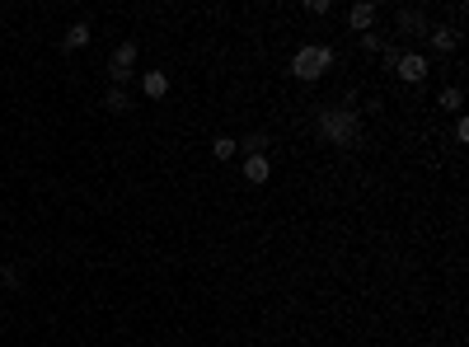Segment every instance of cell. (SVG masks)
<instances>
[{
	"label": "cell",
	"mask_w": 469,
	"mask_h": 347,
	"mask_svg": "<svg viewBox=\"0 0 469 347\" xmlns=\"http://www.w3.org/2000/svg\"><path fill=\"white\" fill-rule=\"evenodd\" d=\"M319 132L329 136L334 146H352L357 132H362V113H352V108H324L319 113Z\"/></svg>",
	"instance_id": "obj_1"
},
{
	"label": "cell",
	"mask_w": 469,
	"mask_h": 347,
	"mask_svg": "<svg viewBox=\"0 0 469 347\" xmlns=\"http://www.w3.org/2000/svg\"><path fill=\"white\" fill-rule=\"evenodd\" d=\"M329 66H334V47H319V43L301 47V52H296V61H291V71H296V76H301L305 85L319 80V76H324Z\"/></svg>",
	"instance_id": "obj_2"
},
{
	"label": "cell",
	"mask_w": 469,
	"mask_h": 347,
	"mask_svg": "<svg viewBox=\"0 0 469 347\" xmlns=\"http://www.w3.org/2000/svg\"><path fill=\"white\" fill-rule=\"evenodd\" d=\"M131 66H136V43H122L118 52H113V61H108V76H113V89L122 80H131Z\"/></svg>",
	"instance_id": "obj_3"
},
{
	"label": "cell",
	"mask_w": 469,
	"mask_h": 347,
	"mask_svg": "<svg viewBox=\"0 0 469 347\" xmlns=\"http://www.w3.org/2000/svg\"><path fill=\"white\" fill-rule=\"evenodd\" d=\"M394 71L404 76L408 85H417L422 76H427V56H417V52H399V61H394Z\"/></svg>",
	"instance_id": "obj_4"
},
{
	"label": "cell",
	"mask_w": 469,
	"mask_h": 347,
	"mask_svg": "<svg viewBox=\"0 0 469 347\" xmlns=\"http://www.w3.org/2000/svg\"><path fill=\"white\" fill-rule=\"evenodd\" d=\"M347 24L357 28V33H371V24H375V5H371V0H357V5L347 10Z\"/></svg>",
	"instance_id": "obj_5"
},
{
	"label": "cell",
	"mask_w": 469,
	"mask_h": 347,
	"mask_svg": "<svg viewBox=\"0 0 469 347\" xmlns=\"http://www.w3.org/2000/svg\"><path fill=\"white\" fill-rule=\"evenodd\" d=\"M437 52H455L460 47V28H432V38H427Z\"/></svg>",
	"instance_id": "obj_6"
},
{
	"label": "cell",
	"mask_w": 469,
	"mask_h": 347,
	"mask_svg": "<svg viewBox=\"0 0 469 347\" xmlns=\"http://www.w3.org/2000/svg\"><path fill=\"white\" fill-rule=\"evenodd\" d=\"M141 89H146V99H164V89H169L164 71H146V76H141Z\"/></svg>",
	"instance_id": "obj_7"
},
{
	"label": "cell",
	"mask_w": 469,
	"mask_h": 347,
	"mask_svg": "<svg viewBox=\"0 0 469 347\" xmlns=\"http://www.w3.org/2000/svg\"><path fill=\"white\" fill-rule=\"evenodd\" d=\"M85 43H89V24H71V28H66V38H61L66 52H80Z\"/></svg>",
	"instance_id": "obj_8"
},
{
	"label": "cell",
	"mask_w": 469,
	"mask_h": 347,
	"mask_svg": "<svg viewBox=\"0 0 469 347\" xmlns=\"http://www.w3.org/2000/svg\"><path fill=\"white\" fill-rule=\"evenodd\" d=\"M244 179H249V183H268V160H263V155H249V160H244Z\"/></svg>",
	"instance_id": "obj_9"
},
{
	"label": "cell",
	"mask_w": 469,
	"mask_h": 347,
	"mask_svg": "<svg viewBox=\"0 0 469 347\" xmlns=\"http://www.w3.org/2000/svg\"><path fill=\"white\" fill-rule=\"evenodd\" d=\"M104 108H108V113H122V108H127V94H122V89H108V94H104Z\"/></svg>",
	"instance_id": "obj_10"
},
{
	"label": "cell",
	"mask_w": 469,
	"mask_h": 347,
	"mask_svg": "<svg viewBox=\"0 0 469 347\" xmlns=\"http://www.w3.org/2000/svg\"><path fill=\"white\" fill-rule=\"evenodd\" d=\"M460 104H465V94H460L455 85H450V89H441V108H446V113H455Z\"/></svg>",
	"instance_id": "obj_11"
},
{
	"label": "cell",
	"mask_w": 469,
	"mask_h": 347,
	"mask_svg": "<svg viewBox=\"0 0 469 347\" xmlns=\"http://www.w3.org/2000/svg\"><path fill=\"white\" fill-rule=\"evenodd\" d=\"M235 150H239V146H235L230 136H216V160H230Z\"/></svg>",
	"instance_id": "obj_12"
},
{
	"label": "cell",
	"mask_w": 469,
	"mask_h": 347,
	"mask_svg": "<svg viewBox=\"0 0 469 347\" xmlns=\"http://www.w3.org/2000/svg\"><path fill=\"white\" fill-rule=\"evenodd\" d=\"M268 150V132H254L249 136V155H263Z\"/></svg>",
	"instance_id": "obj_13"
}]
</instances>
